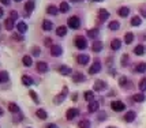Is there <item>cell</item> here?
<instances>
[{
    "mask_svg": "<svg viewBox=\"0 0 146 128\" xmlns=\"http://www.w3.org/2000/svg\"><path fill=\"white\" fill-rule=\"evenodd\" d=\"M67 25H68V27H71V29H79L81 20H79L78 16H70V18L67 19Z\"/></svg>",
    "mask_w": 146,
    "mask_h": 128,
    "instance_id": "6da1fadb",
    "label": "cell"
},
{
    "mask_svg": "<svg viewBox=\"0 0 146 128\" xmlns=\"http://www.w3.org/2000/svg\"><path fill=\"white\" fill-rule=\"evenodd\" d=\"M67 93H68V89H67V87H63V91H62L60 94H57V96L53 98V102L56 104V105L62 104L64 101V98L67 97Z\"/></svg>",
    "mask_w": 146,
    "mask_h": 128,
    "instance_id": "7a4b0ae2",
    "label": "cell"
},
{
    "mask_svg": "<svg viewBox=\"0 0 146 128\" xmlns=\"http://www.w3.org/2000/svg\"><path fill=\"white\" fill-rule=\"evenodd\" d=\"M75 46L78 49H85L86 46H88V41L86 38H83L82 36H78L75 38Z\"/></svg>",
    "mask_w": 146,
    "mask_h": 128,
    "instance_id": "3957f363",
    "label": "cell"
},
{
    "mask_svg": "<svg viewBox=\"0 0 146 128\" xmlns=\"http://www.w3.org/2000/svg\"><path fill=\"white\" fill-rule=\"evenodd\" d=\"M111 108L113 109L115 112H123L126 109V105L121 102V101H113V102L111 104Z\"/></svg>",
    "mask_w": 146,
    "mask_h": 128,
    "instance_id": "277c9868",
    "label": "cell"
},
{
    "mask_svg": "<svg viewBox=\"0 0 146 128\" xmlns=\"http://www.w3.org/2000/svg\"><path fill=\"white\" fill-rule=\"evenodd\" d=\"M100 71H101V63H100L98 60H96L94 63L92 64V67H90L89 74H92V75H94V74H98Z\"/></svg>",
    "mask_w": 146,
    "mask_h": 128,
    "instance_id": "5b68a950",
    "label": "cell"
},
{
    "mask_svg": "<svg viewBox=\"0 0 146 128\" xmlns=\"http://www.w3.org/2000/svg\"><path fill=\"white\" fill-rule=\"evenodd\" d=\"M107 89V83L104 80H96L94 86H93V90L94 91H102V90Z\"/></svg>",
    "mask_w": 146,
    "mask_h": 128,
    "instance_id": "8992f818",
    "label": "cell"
},
{
    "mask_svg": "<svg viewBox=\"0 0 146 128\" xmlns=\"http://www.w3.org/2000/svg\"><path fill=\"white\" fill-rule=\"evenodd\" d=\"M102 48H104V44H102L101 41H98V40H96V41H93V44H92V51L93 52H101Z\"/></svg>",
    "mask_w": 146,
    "mask_h": 128,
    "instance_id": "52a82bcc",
    "label": "cell"
},
{
    "mask_svg": "<svg viewBox=\"0 0 146 128\" xmlns=\"http://www.w3.org/2000/svg\"><path fill=\"white\" fill-rule=\"evenodd\" d=\"M90 57L88 56V55H78L76 56V61H78V64H81V65H86V64L89 63Z\"/></svg>",
    "mask_w": 146,
    "mask_h": 128,
    "instance_id": "ba28073f",
    "label": "cell"
},
{
    "mask_svg": "<svg viewBox=\"0 0 146 128\" xmlns=\"http://www.w3.org/2000/svg\"><path fill=\"white\" fill-rule=\"evenodd\" d=\"M63 53V49L60 45H52L51 46V55L52 56H60Z\"/></svg>",
    "mask_w": 146,
    "mask_h": 128,
    "instance_id": "9c48e42d",
    "label": "cell"
},
{
    "mask_svg": "<svg viewBox=\"0 0 146 128\" xmlns=\"http://www.w3.org/2000/svg\"><path fill=\"white\" fill-rule=\"evenodd\" d=\"M78 115H79V110L76 108L68 109V110H67V120H72V119H75Z\"/></svg>",
    "mask_w": 146,
    "mask_h": 128,
    "instance_id": "30bf717a",
    "label": "cell"
},
{
    "mask_svg": "<svg viewBox=\"0 0 146 128\" xmlns=\"http://www.w3.org/2000/svg\"><path fill=\"white\" fill-rule=\"evenodd\" d=\"M37 71L38 72H41V74H45V72L48 71V64L45 63V61H38L37 63Z\"/></svg>",
    "mask_w": 146,
    "mask_h": 128,
    "instance_id": "8fae6325",
    "label": "cell"
},
{
    "mask_svg": "<svg viewBox=\"0 0 146 128\" xmlns=\"http://www.w3.org/2000/svg\"><path fill=\"white\" fill-rule=\"evenodd\" d=\"M98 18H100L101 22H104V20H107L109 18V13L107 11V10L101 8V10H98Z\"/></svg>",
    "mask_w": 146,
    "mask_h": 128,
    "instance_id": "7c38bea8",
    "label": "cell"
},
{
    "mask_svg": "<svg viewBox=\"0 0 146 128\" xmlns=\"http://www.w3.org/2000/svg\"><path fill=\"white\" fill-rule=\"evenodd\" d=\"M59 72L62 74V75H71V72H72V70H71L70 67H67V65H60L59 67Z\"/></svg>",
    "mask_w": 146,
    "mask_h": 128,
    "instance_id": "4fadbf2b",
    "label": "cell"
},
{
    "mask_svg": "<svg viewBox=\"0 0 146 128\" xmlns=\"http://www.w3.org/2000/svg\"><path fill=\"white\" fill-rule=\"evenodd\" d=\"M98 108H100V104L96 102V101H92V102L89 104V106H88V110H89L90 113H94V112L98 110Z\"/></svg>",
    "mask_w": 146,
    "mask_h": 128,
    "instance_id": "5bb4252c",
    "label": "cell"
},
{
    "mask_svg": "<svg viewBox=\"0 0 146 128\" xmlns=\"http://www.w3.org/2000/svg\"><path fill=\"white\" fill-rule=\"evenodd\" d=\"M72 79H74L75 83H79V82H83V80H85V75L81 74V72H74V74H72Z\"/></svg>",
    "mask_w": 146,
    "mask_h": 128,
    "instance_id": "9a60e30c",
    "label": "cell"
},
{
    "mask_svg": "<svg viewBox=\"0 0 146 128\" xmlns=\"http://www.w3.org/2000/svg\"><path fill=\"white\" fill-rule=\"evenodd\" d=\"M135 117H137V115H135V112H133V110H130V112H127L126 115H124V120L127 123H131L135 120Z\"/></svg>",
    "mask_w": 146,
    "mask_h": 128,
    "instance_id": "2e32d148",
    "label": "cell"
},
{
    "mask_svg": "<svg viewBox=\"0 0 146 128\" xmlns=\"http://www.w3.org/2000/svg\"><path fill=\"white\" fill-rule=\"evenodd\" d=\"M134 53H135L137 56L145 55V46H143V45H137V46L134 48Z\"/></svg>",
    "mask_w": 146,
    "mask_h": 128,
    "instance_id": "e0dca14e",
    "label": "cell"
},
{
    "mask_svg": "<svg viewBox=\"0 0 146 128\" xmlns=\"http://www.w3.org/2000/svg\"><path fill=\"white\" fill-rule=\"evenodd\" d=\"M121 46V41L119 38H115L112 40V42H111V48L113 49V51H117V49H120Z\"/></svg>",
    "mask_w": 146,
    "mask_h": 128,
    "instance_id": "ac0fdd59",
    "label": "cell"
},
{
    "mask_svg": "<svg viewBox=\"0 0 146 128\" xmlns=\"http://www.w3.org/2000/svg\"><path fill=\"white\" fill-rule=\"evenodd\" d=\"M117 13H119V15H120V16L126 18V16H128V14H130V8H128V7H126V6H124V7H120Z\"/></svg>",
    "mask_w": 146,
    "mask_h": 128,
    "instance_id": "d6986e66",
    "label": "cell"
},
{
    "mask_svg": "<svg viewBox=\"0 0 146 128\" xmlns=\"http://www.w3.org/2000/svg\"><path fill=\"white\" fill-rule=\"evenodd\" d=\"M52 27H53V23H52L51 20L45 19L44 22H42V30H45V32H49V30H52Z\"/></svg>",
    "mask_w": 146,
    "mask_h": 128,
    "instance_id": "ffe728a7",
    "label": "cell"
},
{
    "mask_svg": "<svg viewBox=\"0 0 146 128\" xmlns=\"http://www.w3.org/2000/svg\"><path fill=\"white\" fill-rule=\"evenodd\" d=\"M46 13L51 14V15H57V13H59V8H57L56 6H53V4H49V6H48V8H46Z\"/></svg>",
    "mask_w": 146,
    "mask_h": 128,
    "instance_id": "44dd1931",
    "label": "cell"
},
{
    "mask_svg": "<svg viewBox=\"0 0 146 128\" xmlns=\"http://www.w3.org/2000/svg\"><path fill=\"white\" fill-rule=\"evenodd\" d=\"M56 34L59 36V37H64V36L67 34V27H66V26H60V27H57Z\"/></svg>",
    "mask_w": 146,
    "mask_h": 128,
    "instance_id": "7402d4cb",
    "label": "cell"
},
{
    "mask_svg": "<svg viewBox=\"0 0 146 128\" xmlns=\"http://www.w3.org/2000/svg\"><path fill=\"white\" fill-rule=\"evenodd\" d=\"M17 29H18L19 33H22V34H23V33L27 32V25H26L25 22H19L18 25H17Z\"/></svg>",
    "mask_w": 146,
    "mask_h": 128,
    "instance_id": "603a6c76",
    "label": "cell"
},
{
    "mask_svg": "<svg viewBox=\"0 0 146 128\" xmlns=\"http://www.w3.org/2000/svg\"><path fill=\"white\" fill-rule=\"evenodd\" d=\"M22 83L25 84V86H32L33 84L32 77H29V75H23V77H22Z\"/></svg>",
    "mask_w": 146,
    "mask_h": 128,
    "instance_id": "cb8c5ba5",
    "label": "cell"
},
{
    "mask_svg": "<svg viewBox=\"0 0 146 128\" xmlns=\"http://www.w3.org/2000/svg\"><path fill=\"white\" fill-rule=\"evenodd\" d=\"M133 100L135 101V102H143L146 100L145 94H142V93H138V94H135V96H133Z\"/></svg>",
    "mask_w": 146,
    "mask_h": 128,
    "instance_id": "d4e9b609",
    "label": "cell"
},
{
    "mask_svg": "<svg viewBox=\"0 0 146 128\" xmlns=\"http://www.w3.org/2000/svg\"><path fill=\"white\" fill-rule=\"evenodd\" d=\"M135 71L137 72H139V74H143L146 72V63H139L135 65Z\"/></svg>",
    "mask_w": 146,
    "mask_h": 128,
    "instance_id": "484cf974",
    "label": "cell"
},
{
    "mask_svg": "<svg viewBox=\"0 0 146 128\" xmlns=\"http://www.w3.org/2000/svg\"><path fill=\"white\" fill-rule=\"evenodd\" d=\"M34 10V1H27L25 4V11L26 14H30Z\"/></svg>",
    "mask_w": 146,
    "mask_h": 128,
    "instance_id": "4316f807",
    "label": "cell"
},
{
    "mask_svg": "<svg viewBox=\"0 0 146 128\" xmlns=\"http://www.w3.org/2000/svg\"><path fill=\"white\" fill-rule=\"evenodd\" d=\"M36 115H37V117L41 119V120H45V119L48 117V115H46V112H45L44 109H38L37 112H36Z\"/></svg>",
    "mask_w": 146,
    "mask_h": 128,
    "instance_id": "83f0119b",
    "label": "cell"
},
{
    "mask_svg": "<svg viewBox=\"0 0 146 128\" xmlns=\"http://www.w3.org/2000/svg\"><path fill=\"white\" fill-rule=\"evenodd\" d=\"M133 41H134V34L133 33L131 32L126 33V34H124V42H126V44H131Z\"/></svg>",
    "mask_w": 146,
    "mask_h": 128,
    "instance_id": "f1b7e54d",
    "label": "cell"
},
{
    "mask_svg": "<svg viewBox=\"0 0 146 128\" xmlns=\"http://www.w3.org/2000/svg\"><path fill=\"white\" fill-rule=\"evenodd\" d=\"M93 98H94V93H93L92 90H88V91H85V100H86V101L92 102V101H93Z\"/></svg>",
    "mask_w": 146,
    "mask_h": 128,
    "instance_id": "f546056e",
    "label": "cell"
},
{
    "mask_svg": "<svg viewBox=\"0 0 146 128\" xmlns=\"http://www.w3.org/2000/svg\"><path fill=\"white\" fill-rule=\"evenodd\" d=\"M59 10H60V13H67V11L70 10L68 3H67V1H62V3H60V8H59Z\"/></svg>",
    "mask_w": 146,
    "mask_h": 128,
    "instance_id": "4dcf8cb0",
    "label": "cell"
},
{
    "mask_svg": "<svg viewBox=\"0 0 146 128\" xmlns=\"http://www.w3.org/2000/svg\"><path fill=\"white\" fill-rule=\"evenodd\" d=\"M98 34H100L98 29H92V30L88 32V36H89L90 38H97V37H98Z\"/></svg>",
    "mask_w": 146,
    "mask_h": 128,
    "instance_id": "1f68e13d",
    "label": "cell"
},
{
    "mask_svg": "<svg viewBox=\"0 0 146 128\" xmlns=\"http://www.w3.org/2000/svg\"><path fill=\"white\" fill-rule=\"evenodd\" d=\"M4 26H6L7 30H13V29H14V19H11V18L6 19V22H4Z\"/></svg>",
    "mask_w": 146,
    "mask_h": 128,
    "instance_id": "d6a6232c",
    "label": "cell"
},
{
    "mask_svg": "<svg viewBox=\"0 0 146 128\" xmlns=\"http://www.w3.org/2000/svg\"><path fill=\"white\" fill-rule=\"evenodd\" d=\"M22 63L25 64L26 67H30V65L33 64V60H32L30 56H27V55H26V56H23V59H22Z\"/></svg>",
    "mask_w": 146,
    "mask_h": 128,
    "instance_id": "836d02e7",
    "label": "cell"
},
{
    "mask_svg": "<svg viewBox=\"0 0 146 128\" xmlns=\"http://www.w3.org/2000/svg\"><path fill=\"white\" fill-rule=\"evenodd\" d=\"M108 27L111 29V30H117V29L120 27V23H119L117 20H112V22H109Z\"/></svg>",
    "mask_w": 146,
    "mask_h": 128,
    "instance_id": "e575fe53",
    "label": "cell"
},
{
    "mask_svg": "<svg viewBox=\"0 0 146 128\" xmlns=\"http://www.w3.org/2000/svg\"><path fill=\"white\" fill-rule=\"evenodd\" d=\"M8 110H10L11 113H17V112L19 110V108H18V105H17V104L11 102V104H8Z\"/></svg>",
    "mask_w": 146,
    "mask_h": 128,
    "instance_id": "d590c367",
    "label": "cell"
},
{
    "mask_svg": "<svg viewBox=\"0 0 146 128\" xmlns=\"http://www.w3.org/2000/svg\"><path fill=\"white\" fill-rule=\"evenodd\" d=\"M142 23V20H141L139 16H133V19H131V25L133 26H139Z\"/></svg>",
    "mask_w": 146,
    "mask_h": 128,
    "instance_id": "8d00e7d4",
    "label": "cell"
},
{
    "mask_svg": "<svg viewBox=\"0 0 146 128\" xmlns=\"http://www.w3.org/2000/svg\"><path fill=\"white\" fill-rule=\"evenodd\" d=\"M128 60H130L128 55H123V56H121V65H123V67H126V65L128 64Z\"/></svg>",
    "mask_w": 146,
    "mask_h": 128,
    "instance_id": "74e56055",
    "label": "cell"
},
{
    "mask_svg": "<svg viewBox=\"0 0 146 128\" xmlns=\"http://www.w3.org/2000/svg\"><path fill=\"white\" fill-rule=\"evenodd\" d=\"M81 128H89V125H90V121L89 120H82V121L78 124Z\"/></svg>",
    "mask_w": 146,
    "mask_h": 128,
    "instance_id": "f35d334b",
    "label": "cell"
},
{
    "mask_svg": "<svg viewBox=\"0 0 146 128\" xmlns=\"http://www.w3.org/2000/svg\"><path fill=\"white\" fill-rule=\"evenodd\" d=\"M0 79H1V82H7L8 80V74H7L6 71L0 72Z\"/></svg>",
    "mask_w": 146,
    "mask_h": 128,
    "instance_id": "ab89813d",
    "label": "cell"
},
{
    "mask_svg": "<svg viewBox=\"0 0 146 128\" xmlns=\"http://www.w3.org/2000/svg\"><path fill=\"white\" fill-rule=\"evenodd\" d=\"M139 90L141 91H145L146 90V78H143V79L139 82Z\"/></svg>",
    "mask_w": 146,
    "mask_h": 128,
    "instance_id": "60d3db41",
    "label": "cell"
},
{
    "mask_svg": "<svg viewBox=\"0 0 146 128\" xmlns=\"http://www.w3.org/2000/svg\"><path fill=\"white\" fill-rule=\"evenodd\" d=\"M29 94H30V97L33 98V101L38 104V97H37V94H36V91H34V90H30V91H29Z\"/></svg>",
    "mask_w": 146,
    "mask_h": 128,
    "instance_id": "b9f144b4",
    "label": "cell"
},
{
    "mask_svg": "<svg viewBox=\"0 0 146 128\" xmlns=\"http://www.w3.org/2000/svg\"><path fill=\"white\" fill-rule=\"evenodd\" d=\"M127 82H128V79L126 77H121L120 79H119V84H120L121 87H124V86L127 84Z\"/></svg>",
    "mask_w": 146,
    "mask_h": 128,
    "instance_id": "7bdbcfd3",
    "label": "cell"
},
{
    "mask_svg": "<svg viewBox=\"0 0 146 128\" xmlns=\"http://www.w3.org/2000/svg\"><path fill=\"white\" fill-rule=\"evenodd\" d=\"M139 13H141V15H142V16H145V18H146V4H145V6H141Z\"/></svg>",
    "mask_w": 146,
    "mask_h": 128,
    "instance_id": "ee69618b",
    "label": "cell"
},
{
    "mask_svg": "<svg viewBox=\"0 0 146 128\" xmlns=\"http://www.w3.org/2000/svg\"><path fill=\"white\" fill-rule=\"evenodd\" d=\"M17 18H18V13H17V11H11V19H17Z\"/></svg>",
    "mask_w": 146,
    "mask_h": 128,
    "instance_id": "f6af8a7d",
    "label": "cell"
},
{
    "mask_svg": "<svg viewBox=\"0 0 146 128\" xmlns=\"http://www.w3.org/2000/svg\"><path fill=\"white\" fill-rule=\"evenodd\" d=\"M40 53H41V51H40L38 48H33V55H34V56H38Z\"/></svg>",
    "mask_w": 146,
    "mask_h": 128,
    "instance_id": "bcb514c9",
    "label": "cell"
},
{
    "mask_svg": "<svg viewBox=\"0 0 146 128\" xmlns=\"http://www.w3.org/2000/svg\"><path fill=\"white\" fill-rule=\"evenodd\" d=\"M105 119H107V115H105L104 112H101L100 116H98V120H105Z\"/></svg>",
    "mask_w": 146,
    "mask_h": 128,
    "instance_id": "7dc6e473",
    "label": "cell"
},
{
    "mask_svg": "<svg viewBox=\"0 0 146 128\" xmlns=\"http://www.w3.org/2000/svg\"><path fill=\"white\" fill-rule=\"evenodd\" d=\"M22 38H23L22 36H17V34H14V40H15V41H22Z\"/></svg>",
    "mask_w": 146,
    "mask_h": 128,
    "instance_id": "c3c4849f",
    "label": "cell"
},
{
    "mask_svg": "<svg viewBox=\"0 0 146 128\" xmlns=\"http://www.w3.org/2000/svg\"><path fill=\"white\" fill-rule=\"evenodd\" d=\"M0 1H1V3H3V4H6V6H8V4H10V1H11V0H0Z\"/></svg>",
    "mask_w": 146,
    "mask_h": 128,
    "instance_id": "681fc988",
    "label": "cell"
},
{
    "mask_svg": "<svg viewBox=\"0 0 146 128\" xmlns=\"http://www.w3.org/2000/svg\"><path fill=\"white\" fill-rule=\"evenodd\" d=\"M51 44H52L51 38H46V40H45V45H51Z\"/></svg>",
    "mask_w": 146,
    "mask_h": 128,
    "instance_id": "f907efd6",
    "label": "cell"
},
{
    "mask_svg": "<svg viewBox=\"0 0 146 128\" xmlns=\"http://www.w3.org/2000/svg\"><path fill=\"white\" fill-rule=\"evenodd\" d=\"M46 128H57V125L56 124H48V127Z\"/></svg>",
    "mask_w": 146,
    "mask_h": 128,
    "instance_id": "816d5d0a",
    "label": "cell"
},
{
    "mask_svg": "<svg viewBox=\"0 0 146 128\" xmlns=\"http://www.w3.org/2000/svg\"><path fill=\"white\" fill-rule=\"evenodd\" d=\"M3 14H4V11H3V8L0 7V18H3Z\"/></svg>",
    "mask_w": 146,
    "mask_h": 128,
    "instance_id": "f5cc1de1",
    "label": "cell"
},
{
    "mask_svg": "<svg viewBox=\"0 0 146 128\" xmlns=\"http://www.w3.org/2000/svg\"><path fill=\"white\" fill-rule=\"evenodd\" d=\"M1 115H3V109L0 108V116H1Z\"/></svg>",
    "mask_w": 146,
    "mask_h": 128,
    "instance_id": "db71d44e",
    "label": "cell"
},
{
    "mask_svg": "<svg viewBox=\"0 0 146 128\" xmlns=\"http://www.w3.org/2000/svg\"><path fill=\"white\" fill-rule=\"evenodd\" d=\"M71 1H82V0H71Z\"/></svg>",
    "mask_w": 146,
    "mask_h": 128,
    "instance_id": "11a10c76",
    "label": "cell"
},
{
    "mask_svg": "<svg viewBox=\"0 0 146 128\" xmlns=\"http://www.w3.org/2000/svg\"><path fill=\"white\" fill-rule=\"evenodd\" d=\"M93 1H102V0H93Z\"/></svg>",
    "mask_w": 146,
    "mask_h": 128,
    "instance_id": "9f6ffc18",
    "label": "cell"
},
{
    "mask_svg": "<svg viewBox=\"0 0 146 128\" xmlns=\"http://www.w3.org/2000/svg\"><path fill=\"white\" fill-rule=\"evenodd\" d=\"M15 1H22V0H15Z\"/></svg>",
    "mask_w": 146,
    "mask_h": 128,
    "instance_id": "6f0895ef",
    "label": "cell"
},
{
    "mask_svg": "<svg viewBox=\"0 0 146 128\" xmlns=\"http://www.w3.org/2000/svg\"><path fill=\"white\" fill-rule=\"evenodd\" d=\"M108 128H115V127H108Z\"/></svg>",
    "mask_w": 146,
    "mask_h": 128,
    "instance_id": "680465c9",
    "label": "cell"
},
{
    "mask_svg": "<svg viewBox=\"0 0 146 128\" xmlns=\"http://www.w3.org/2000/svg\"><path fill=\"white\" fill-rule=\"evenodd\" d=\"M0 83H1V79H0Z\"/></svg>",
    "mask_w": 146,
    "mask_h": 128,
    "instance_id": "91938a15",
    "label": "cell"
},
{
    "mask_svg": "<svg viewBox=\"0 0 146 128\" xmlns=\"http://www.w3.org/2000/svg\"><path fill=\"white\" fill-rule=\"evenodd\" d=\"M27 128H30V127H27Z\"/></svg>",
    "mask_w": 146,
    "mask_h": 128,
    "instance_id": "94428289",
    "label": "cell"
}]
</instances>
